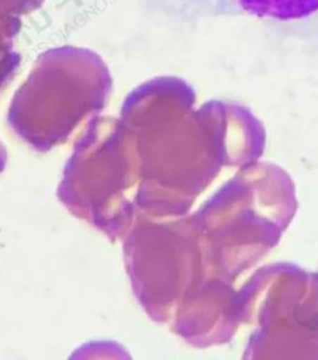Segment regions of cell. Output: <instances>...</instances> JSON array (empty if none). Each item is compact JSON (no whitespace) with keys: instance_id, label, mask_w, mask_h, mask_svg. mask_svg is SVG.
Returning a JSON list of instances; mask_svg holds the SVG:
<instances>
[{"instance_id":"cell-1","label":"cell","mask_w":318,"mask_h":360,"mask_svg":"<svg viewBox=\"0 0 318 360\" xmlns=\"http://www.w3.org/2000/svg\"><path fill=\"white\" fill-rule=\"evenodd\" d=\"M20 15L13 0H0V85L9 79L19 63L13 39L19 30Z\"/></svg>"},{"instance_id":"cell-2","label":"cell","mask_w":318,"mask_h":360,"mask_svg":"<svg viewBox=\"0 0 318 360\" xmlns=\"http://www.w3.org/2000/svg\"><path fill=\"white\" fill-rule=\"evenodd\" d=\"M251 14L277 20L303 19L318 11V0H238Z\"/></svg>"}]
</instances>
